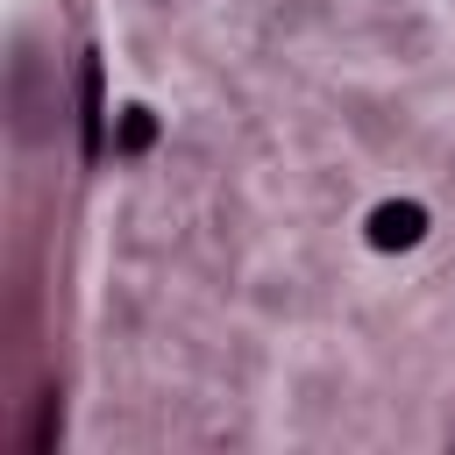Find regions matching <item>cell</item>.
Returning a JSON list of instances; mask_svg holds the SVG:
<instances>
[{
  "label": "cell",
  "mask_w": 455,
  "mask_h": 455,
  "mask_svg": "<svg viewBox=\"0 0 455 455\" xmlns=\"http://www.w3.org/2000/svg\"><path fill=\"white\" fill-rule=\"evenodd\" d=\"M419 235V213L405 206V213H377V242H412Z\"/></svg>",
  "instance_id": "1"
}]
</instances>
